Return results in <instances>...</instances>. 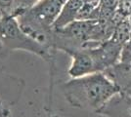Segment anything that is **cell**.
<instances>
[{"mask_svg": "<svg viewBox=\"0 0 131 117\" xmlns=\"http://www.w3.org/2000/svg\"><path fill=\"white\" fill-rule=\"evenodd\" d=\"M63 92L72 106L97 112L120 90L104 72H97L72 78L63 85Z\"/></svg>", "mask_w": 131, "mask_h": 117, "instance_id": "6da1fadb", "label": "cell"}, {"mask_svg": "<svg viewBox=\"0 0 131 117\" xmlns=\"http://www.w3.org/2000/svg\"><path fill=\"white\" fill-rule=\"evenodd\" d=\"M0 43L8 50L27 51L44 60L51 57V48L28 36L20 27L17 18L12 15L0 18Z\"/></svg>", "mask_w": 131, "mask_h": 117, "instance_id": "7a4b0ae2", "label": "cell"}, {"mask_svg": "<svg viewBox=\"0 0 131 117\" xmlns=\"http://www.w3.org/2000/svg\"><path fill=\"white\" fill-rule=\"evenodd\" d=\"M71 64L69 74L71 78H78L97 72H104L108 68L100 45L94 48H82L69 53Z\"/></svg>", "mask_w": 131, "mask_h": 117, "instance_id": "3957f363", "label": "cell"}, {"mask_svg": "<svg viewBox=\"0 0 131 117\" xmlns=\"http://www.w3.org/2000/svg\"><path fill=\"white\" fill-rule=\"evenodd\" d=\"M97 113L107 117H131V96L118 92L113 96Z\"/></svg>", "mask_w": 131, "mask_h": 117, "instance_id": "277c9868", "label": "cell"}, {"mask_svg": "<svg viewBox=\"0 0 131 117\" xmlns=\"http://www.w3.org/2000/svg\"><path fill=\"white\" fill-rule=\"evenodd\" d=\"M104 73L115 84L120 92H126L131 89V62L118 61L107 68Z\"/></svg>", "mask_w": 131, "mask_h": 117, "instance_id": "5b68a950", "label": "cell"}, {"mask_svg": "<svg viewBox=\"0 0 131 117\" xmlns=\"http://www.w3.org/2000/svg\"><path fill=\"white\" fill-rule=\"evenodd\" d=\"M82 4L83 0H68L63 7L58 19L55 22L53 30L65 28L71 22H74L77 20Z\"/></svg>", "mask_w": 131, "mask_h": 117, "instance_id": "8992f818", "label": "cell"}, {"mask_svg": "<svg viewBox=\"0 0 131 117\" xmlns=\"http://www.w3.org/2000/svg\"><path fill=\"white\" fill-rule=\"evenodd\" d=\"M102 0H83L77 20H99Z\"/></svg>", "mask_w": 131, "mask_h": 117, "instance_id": "52a82bcc", "label": "cell"}, {"mask_svg": "<svg viewBox=\"0 0 131 117\" xmlns=\"http://www.w3.org/2000/svg\"><path fill=\"white\" fill-rule=\"evenodd\" d=\"M111 39H113L116 43L124 45L131 39V22L128 18L122 20L115 27L114 33Z\"/></svg>", "mask_w": 131, "mask_h": 117, "instance_id": "ba28073f", "label": "cell"}, {"mask_svg": "<svg viewBox=\"0 0 131 117\" xmlns=\"http://www.w3.org/2000/svg\"><path fill=\"white\" fill-rule=\"evenodd\" d=\"M39 1L40 0H15L14 6H13V11H12V16L17 17L19 14L31 8Z\"/></svg>", "mask_w": 131, "mask_h": 117, "instance_id": "9c48e42d", "label": "cell"}, {"mask_svg": "<svg viewBox=\"0 0 131 117\" xmlns=\"http://www.w3.org/2000/svg\"><path fill=\"white\" fill-rule=\"evenodd\" d=\"M116 12L119 13L122 17H129L131 15V0H119Z\"/></svg>", "mask_w": 131, "mask_h": 117, "instance_id": "30bf717a", "label": "cell"}, {"mask_svg": "<svg viewBox=\"0 0 131 117\" xmlns=\"http://www.w3.org/2000/svg\"><path fill=\"white\" fill-rule=\"evenodd\" d=\"M15 0H0V9L7 15H12Z\"/></svg>", "mask_w": 131, "mask_h": 117, "instance_id": "8fae6325", "label": "cell"}, {"mask_svg": "<svg viewBox=\"0 0 131 117\" xmlns=\"http://www.w3.org/2000/svg\"><path fill=\"white\" fill-rule=\"evenodd\" d=\"M0 114L1 115H10V110L1 97H0Z\"/></svg>", "mask_w": 131, "mask_h": 117, "instance_id": "7c38bea8", "label": "cell"}, {"mask_svg": "<svg viewBox=\"0 0 131 117\" xmlns=\"http://www.w3.org/2000/svg\"><path fill=\"white\" fill-rule=\"evenodd\" d=\"M125 93H127V94H128L129 96H131V89H130V90H128V91H126Z\"/></svg>", "mask_w": 131, "mask_h": 117, "instance_id": "4fadbf2b", "label": "cell"}, {"mask_svg": "<svg viewBox=\"0 0 131 117\" xmlns=\"http://www.w3.org/2000/svg\"><path fill=\"white\" fill-rule=\"evenodd\" d=\"M0 117H10V115H1L0 114Z\"/></svg>", "mask_w": 131, "mask_h": 117, "instance_id": "5bb4252c", "label": "cell"}]
</instances>
